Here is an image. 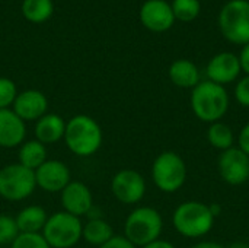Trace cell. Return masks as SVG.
<instances>
[{
    "label": "cell",
    "instance_id": "cb8c5ba5",
    "mask_svg": "<svg viewBox=\"0 0 249 248\" xmlns=\"http://www.w3.org/2000/svg\"><path fill=\"white\" fill-rule=\"evenodd\" d=\"M175 20L181 22H193L197 19L201 10L200 0H174L171 3Z\"/></svg>",
    "mask_w": 249,
    "mask_h": 248
},
{
    "label": "cell",
    "instance_id": "f546056e",
    "mask_svg": "<svg viewBox=\"0 0 249 248\" xmlns=\"http://www.w3.org/2000/svg\"><path fill=\"white\" fill-rule=\"evenodd\" d=\"M238 143H239V149L242 152H245L249 156V123H247L241 132H239V137H238Z\"/></svg>",
    "mask_w": 249,
    "mask_h": 248
},
{
    "label": "cell",
    "instance_id": "e575fe53",
    "mask_svg": "<svg viewBox=\"0 0 249 248\" xmlns=\"http://www.w3.org/2000/svg\"><path fill=\"white\" fill-rule=\"evenodd\" d=\"M226 248H249V244L245 243V241H235V243H232L229 247Z\"/></svg>",
    "mask_w": 249,
    "mask_h": 248
},
{
    "label": "cell",
    "instance_id": "ba28073f",
    "mask_svg": "<svg viewBox=\"0 0 249 248\" xmlns=\"http://www.w3.org/2000/svg\"><path fill=\"white\" fill-rule=\"evenodd\" d=\"M36 187L35 172L23 165L10 164L0 170V196L10 202H19L32 194Z\"/></svg>",
    "mask_w": 249,
    "mask_h": 248
},
{
    "label": "cell",
    "instance_id": "7402d4cb",
    "mask_svg": "<svg viewBox=\"0 0 249 248\" xmlns=\"http://www.w3.org/2000/svg\"><path fill=\"white\" fill-rule=\"evenodd\" d=\"M207 140L214 149L223 152L233 148L235 134L231 126H228L223 121H216L212 123L207 129Z\"/></svg>",
    "mask_w": 249,
    "mask_h": 248
},
{
    "label": "cell",
    "instance_id": "d4e9b609",
    "mask_svg": "<svg viewBox=\"0 0 249 248\" xmlns=\"http://www.w3.org/2000/svg\"><path fill=\"white\" fill-rule=\"evenodd\" d=\"M19 229L15 218L7 215H0V246L12 244L19 235Z\"/></svg>",
    "mask_w": 249,
    "mask_h": 248
},
{
    "label": "cell",
    "instance_id": "8fae6325",
    "mask_svg": "<svg viewBox=\"0 0 249 248\" xmlns=\"http://www.w3.org/2000/svg\"><path fill=\"white\" fill-rule=\"evenodd\" d=\"M140 20L152 32H165L172 28L175 16L168 1L146 0L140 7Z\"/></svg>",
    "mask_w": 249,
    "mask_h": 248
},
{
    "label": "cell",
    "instance_id": "2e32d148",
    "mask_svg": "<svg viewBox=\"0 0 249 248\" xmlns=\"http://www.w3.org/2000/svg\"><path fill=\"white\" fill-rule=\"evenodd\" d=\"M26 134L25 121L20 120L13 110H0V146L15 148L22 145Z\"/></svg>",
    "mask_w": 249,
    "mask_h": 248
},
{
    "label": "cell",
    "instance_id": "4fadbf2b",
    "mask_svg": "<svg viewBox=\"0 0 249 248\" xmlns=\"http://www.w3.org/2000/svg\"><path fill=\"white\" fill-rule=\"evenodd\" d=\"M241 72L242 70L238 56L229 51H223L212 57L206 67L209 80L222 86L235 82L239 77Z\"/></svg>",
    "mask_w": 249,
    "mask_h": 248
},
{
    "label": "cell",
    "instance_id": "ac0fdd59",
    "mask_svg": "<svg viewBox=\"0 0 249 248\" xmlns=\"http://www.w3.org/2000/svg\"><path fill=\"white\" fill-rule=\"evenodd\" d=\"M66 123L57 114H45L35 124V137L42 145H53L64 137Z\"/></svg>",
    "mask_w": 249,
    "mask_h": 248
},
{
    "label": "cell",
    "instance_id": "d590c367",
    "mask_svg": "<svg viewBox=\"0 0 249 248\" xmlns=\"http://www.w3.org/2000/svg\"><path fill=\"white\" fill-rule=\"evenodd\" d=\"M248 183H249V178H248Z\"/></svg>",
    "mask_w": 249,
    "mask_h": 248
},
{
    "label": "cell",
    "instance_id": "836d02e7",
    "mask_svg": "<svg viewBox=\"0 0 249 248\" xmlns=\"http://www.w3.org/2000/svg\"><path fill=\"white\" fill-rule=\"evenodd\" d=\"M209 208H210V210H212V213H213L214 218H217L220 215V212H222L220 205H209Z\"/></svg>",
    "mask_w": 249,
    "mask_h": 248
},
{
    "label": "cell",
    "instance_id": "277c9868",
    "mask_svg": "<svg viewBox=\"0 0 249 248\" xmlns=\"http://www.w3.org/2000/svg\"><path fill=\"white\" fill-rule=\"evenodd\" d=\"M163 229L160 213L150 206L134 209L125 219L124 237L136 247H144L159 240Z\"/></svg>",
    "mask_w": 249,
    "mask_h": 248
},
{
    "label": "cell",
    "instance_id": "8992f818",
    "mask_svg": "<svg viewBox=\"0 0 249 248\" xmlns=\"http://www.w3.org/2000/svg\"><path fill=\"white\" fill-rule=\"evenodd\" d=\"M219 26L223 37L232 44L245 45L249 42V1L231 0L219 15Z\"/></svg>",
    "mask_w": 249,
    "mask_h": 248
},
{
    "label": "cell",
    "instance_id": "9a60e30c",
    "mask_svg": "<svg viewBox=\"0 0 249 248\" xmlns=\"http://www.w3.org/2000/svg\"><path fill=\"white\" fill-rule=\"evenodd\" d=\"M47 108H48L47 96L35 89H28L18 94L13 102L15 114L23 121L39 120L42 115L47 114Z\"/></svg>",
    "mask_w": 249,
    "mask_h": 248
},
{
    "label": "cell",
    "instance_id": "603a6c76",
    "mask_svg": "<svg viewBox=\"0 0 249 248\" xmlns=\"http://www.w3.org/2000/svg\"><path fill=\"white\" fill-rule=\"evenodd\" d=\"M54 6L51 0H23L22 13L32 23H42L53 15Z\"/></svg>",
    "mask_w": 249,
    "mask_h": 248
},
{
    "label": "cell",
    "instance_id": "4dcf8cb0",
    "mask_svg": "<svg viewBox=\"0 0 249 248\" xmlns=\"http://www.w3.org/2000/svg\"><path fill=\"white\" fill-rule=\"evenodd\" d=\"M238 58H239V64H241V70L245 72V75H249V42L242 45V50H241Z\"/></svg>",
    "mask_w": 249,
    "mask_h": 248
},
{
    "label": "cell",
    "instance_id": "9c48e42d",
    "mask_svg": "<svg viewBox=\"0 0 249 248\" xmlns=\"http://www.w3.org/2000/svg\"><path fill=\"white\" fill-rule=\"evenodd\" d=\"M111 191L118 202L136 205L144 197L146 181L143 175L134 170H121L112 177Z\"/></svg>",
    "mask_w": 249,
    "mask_h": 248
},
{
    "label": "cell",
    "instance_id": "4316f807",
    "mask_svg": "<svg viewBox=\"0 0 249 248\" xmlns=\"http://www.w3.org/2000/svg\"><path fill=\"white\" fill-rule=\"evenodd\" d=\"M18 96L15 83L7 77H0V110H6L13 105Z\"/></svg>",
    "mask_w": 249,
    "mask_h": 248
},
{
    "label": "cell",
    "instance_id": "ffe728a7",
    "mask_svg": "<svg viewBox=\"0 0 249 248\" xmlns=\"http://www.w3.org/2000/svg\"><path fill=\"white\" fill-rule=\"evenodd\" d=\"M19 164L23 165L28 170H32L34 172L47 161V149L45 145H42L38 140H29L25 142L19 149Z\"/></svg>",
    "mask_w": 249,
    "mask_h": 248
},
{
    "label": "cell",
    "instance_id": "7a4b0ae2",
    "mask_svg": "<svg viewBox=\"0 0 249 248\" xmlns=\"http://www.w3.org/2000/svg\"><path fill=\"white\" fill-rule=\"evenodd\" d=\"M214 219L209 205L197 200L181 203L172 215V224L177 232L193 240L207 235L213 229Z\"/></svg>",
    "mask_w": 249,
    "mask_h": 248
},
{
    "label": "cell",
    "instance_id": "5b68a950",
    "mask_svg": "<svg viewBox=\"0 0 249 248\" xmlns=\"http://www.w3.org/2000/svg\"><path fill=\"white\" fill-rule=\"evenodd\" d=\"M152 180L160 191L177 193L187 181L185 161L174 151L159 153L152 165Z\"/></svg>",
    "mask_w": 249,
    "mask_h": 248
},
{
    "label": "cell",
    "instance_id": "83f0119b",
    "mask_svg": "<svg viewBox=\"0 0 249 248\" xmlns=\"http://www.w3.org/2000/svg\"><path fill=\"white\" fill-rule=\"evenodd\" d=\"M235 99L245 108H249V75L238 80L235 86Z\"/></svg>",
    "mask_w": 249,
    "mask_h": 248
},
{
    "label": "cell",
    "instance_id": "f1b7e54d",
    "mask_svg": "<svg viewBox=\"0 0 249 248\" xmlns=\"http://www.w3.org/2000/svg\"><path fill=\"white\" fill-rule=\"evenodd\" d=\"M98 248H137L133 246L124 235H114L109 241H107L105 244H102Z\"/></svg>",
    "mask_w": 249,
    "mask_h": 248
},
{
    "label": "cell",
    "instance_id": "d6986e66",
    "mask_svg": "<svg viewBox=\"0 0 249 248\" xmlns=\"http://www.w3.org/2000/svg\"><path fill=\"white\" fill-rule=\"evenodd\" d=\"M47 212L44 208L32 205L22 209L15 218L20 234H39L47 224Z\"/></svg>",
    "mask_w": 249,
    "mask_h": 248
},
{
    "label": "cell",
    "instance_id": "484cf974",
    "mask_svg": "<svg viewBox=\"0 0 249 248\" xmlns=\"http://www.w3.org/2000/svg\"><path fill=\"white\" fill-rule=\"evenodd\" d=\"M12 248H51L42 234H19L12 243Z\"/></svg>",
    "mask_w": 249,
    "mask_h": 248
},
{
    "label": "cell",
    "instance_id": "44dd1931",
    "mask_svg": "<svg viewBox=\"0 0 249 248\" xmlns=\"http://www.w3.org/2000/svg\"><path fill=\"white\" fill-rule=\"evenodd\" d=\"M82 237L92 246L101 247L102 244H105L107 241H109L114 237V231L112 227L104 221V219H90L82 231Z\"/></svg>",
    "mask_w": 249,
    "mask_h": 248
},
{
    "label": "cell",
    "instance_id": "d6a6232c",
    "mask_svg": "<svg viewBox=\"0 0 249 248\" xmlns=\"http://www.w3.org/2000/svg\"><path fill=\"white\" fill-rule=\"evenodd\" d=\"M191 248H226L225 246L219 244V243H214V241H201V243H197L196 246H193Z\"/></svg>",
    "mask_w": 249,
    "mask_h": 248
},
{
    "label": "cell",
    "instance_id": "6da1fadb",
    "mask_svg": "<svg viewBox=\"0 0 249 248\" xmlns=\"http://www.w3.org/2000/svg\"><path fill=\"white\" fill-rule=\"evenodd\" d=\"M191 110L203 123L222 121L229 110V94L225 86L212 80H203L191 91Z\"/></svg>",
    "mask_w": 249,
    "mask_h": 248
},
{
    "label": "cell",
    "instance_id": "e0dca14e",
    "mask_svg": "<svg viewBox=\"0 0 249 248\" xmlns=\"http://www.w3.org/2000/svg\"><path fill=\"white\" fill-rule=\"evenodd\" d=\"M171 82L182 89H193L196 88L201 80H200V70L193 63L191 60L187 58H179L175 60L168 70Z\"/></svg>",
    "mask_w": 249,
    "mask_h": 248
},
{
    "label": "cell",
    "instance_id": "3957f363",
    "mask_svg": "<svg viewBox=\"0 0 249 248\" xmlns=\"http://www.w3.org/2000/svg\"><path fill=\"white\" fill-rule=\"evenodd\" d=\"M64 140L74 155L90 156L101 148L102 130L92 117L79 114L66 123Z\"/></svg>",
    "mask_w": 249,
    "mask_h": 248
},
{
    "label": "cell",
    "instance_id": "7c38bea8",
    "mask_svg": "<svg viewBox=\"0 0 249 248\" xmlns=\"http://www.w3.org/2000/svg\"><path fill=\"white\" fill-rule=\"evenodd\" d=\"M35 181L39 189L48 193L63 191L64 187L70 183V170L61 161L47 159L36 171Z\"/></svg>",
    "mask_w": 249,
    "mask_h": 248
},
{
    "label": "cell",
    "instance_id": "30bf717a",
    "mask_svg": "<svg viewBox=\"0 0 249 248\" xmlns=\"http://www.w3.org/2000/svg\"><path fill=\"white\" fill-rule=\"evenodd\" d=\"M217 170L222 180L231 186H241L248 183L249 156L239 148L223 151L217 159Z\"/></svg>",
    "mask_w": 249,
    "mask_h": 248
},
{
    "label": "cell",
    "instance_id": "52a82bcc",
    "mask_svg": "<svg viewBox=\"0 0 249 248\" xmlns=\"http://www.w3.org/2000/svg\"><path fill=\"white\" fill-rule=\"evenodd\" d=\"M80 218L67 212H57L47 219L42 237L51 248H71L82 238Z\"/></svg>",
    "mask_w": 249,
    "mask_h": 248
},
{
    "label": "cell",
    "instance_id": "1f68e13d",
    "mask_svg": "<svg viewBox=\"0 0 249 248\" xmlns=\"http://www.w3.org/2000/svg\"><path fill=\"white\" fill-rule=\"evenodd\" d=\"M142 248H175V246L172 243H169V241H165V240L159 238V240H156V241H153V243H150V244H147V246Z\"/></svg>",
    "mask_w": 249,
    "mask_h": 248
},
{
    "label": "cell",
    "instance_id": "5bb4252c",
    "mask_svg": "<svg viewBox=\"0 0 249 248\" xmlns=\"http://www.w3.org/2000/svg\"><path fill=\"white\" fill-rule=\"evenodd\" d=\"M61 205L64 212L80 218L90 212L93 206V197L86 184L80 181H70L61 191Z\"/></svg>",
    "mask_w": 249,
    "mask_h": 248
}]
</instances>
